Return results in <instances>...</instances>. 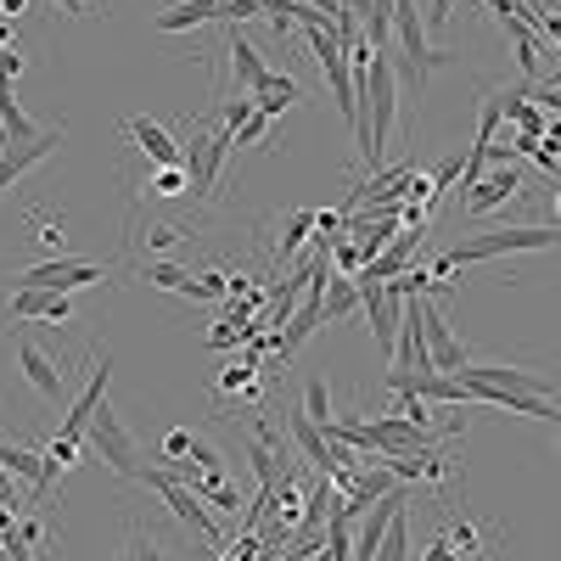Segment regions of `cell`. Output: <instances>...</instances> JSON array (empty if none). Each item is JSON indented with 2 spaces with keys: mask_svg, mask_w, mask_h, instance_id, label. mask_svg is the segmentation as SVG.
Wrapping results in <instances>:
<instances>
[{
  "mask_svg": "<svg viewBox=\"0 0 561 561\" xmlns=\"http://www.w3.org/2000/svg\"><path fill=\"white\" fill-rule=\"evenodd\" d=\"M539 39H545V45H561V18H556V12H545V23H539Z\"/></svg>",
  "mask_w": 561,
  "mask_h": 561,
  "instance_id": "obj_34",
  "label": "cell"
},
{
  "mask_svg": "<svg viewBox=\"0 0 561 561\" xmlns=\"http://www.w3.org/2000/svg\"><path fill=\"white\" fill-rule=\"evenodd\" d=\"M359 90V118H365V163L382 169V152H388V135H393V118H399V68L393 57H370V73L354 79Z\"/></svg>",
  "mask_w": 561,
  "mask_h": 561,
  "instance_id": "obj_1",
  "label": "cell"
},
{
  "mask_svg": "<svg viewBox=\"0 0 561 561\" xmlns=\"http://www.w3.org/2000/svg\"><path fill=\"white\" fill-rule=\"evenodd\" d=\"M421 561H460V556H455V550H449V545H444V539H438V545H433V550H427V556H421Z\"/></svg>",
  "mask_w": 561,
  "mask_h": 561,
  "instance_id": "obj_37",
  "label": "cell"
},
{
  "mask_svg": "<svg viewBox=\"0 0 561 561\" xmlns=\"http://www.w3.org/2000/svg\"><path fill=\"white\" fill-rule=\"evenodd\" d=\"M444 545H449L455 556H478V550H483V534H478L472 523H449V534H444Z\"/></svg>",
  "mask_w": 561,
  "mask_h": 561,
  "instance_id": "obj_28",
  "label": "cell"
},
{
  "mask_svg": "<svg viewBox=\"0 0 561 561\" xmlns=\"http://www.w3.org/2000/svg\"><path fill=\"white\" fill-rule=\"evenodd\" d=\"M449 18H455V0H433V12H427V23H433V28H444Z\"/></svg>",
  "mask_w": 561,
  "mask_h": 561,
  "instance_id": "obj_35",
  "label": "cell"
},
{
  "mask_svg": "<svg viewBox=\"0 0 561 561\" xmlns=\"http://www.w3.org/2000/svg\"><path fill=\"white\" fill-rule=\"evenodd\" d=\"M287 438L304 449V460H309L314 472H320V466H325V433L314 427V421H309L304 410H293V415H287Z\"/></svg>",
  "mask_w": 561,
  "mask_h": 561,
  "instance_id": "obj_22",
  "label": "cell"
},
{
  "mask_svg": "<svg viewBox=\"0 0 561 561\" xmlns=\"http://www.w3.org/2000/svg\"><path fill=\"white\" fill-rule=\"evenodd\" d=\"M135 483L158 489V494H163V505L174 511V523H185V528H192V534H197V539H203L214 556L230 545V539H225V528H219V517H214V511H208V505H203L192 489H185V483L169 472V466H140V472H135Z\"/></svg>",
  "mask_w": 561,
  "mask_h": 561,
  "instance_id": "obj_4",
  "label": "cell"
},
{
  "mask_svg": "<svg viewBox=\"0 0 561 561\" xmlns=\"http://www.w3.org/2000/svg\"><path fill=\"white\" fill-rule=\"evenodd\" d=\"M18 365H23V377H28V388L39 393V399H62L68 393V377H62V365L45 354L39 343H28V337H18Z\"/></svg>",
  "mask_w": 561,
  "mask_h": 561,
  "instance_id": "obj_16",
  "label": "cell"
},
{
  "mask_svg": "<svg viewBox=\"0 0 561 561\" xmlns=\"http://www.w3.org/2000/svg\"><path fill=\"white\" fill-rule=\"evenodd\" d=\"M561 242V225H511V230H489L478 242H460L449 259L460 264H483V259H505V253H534V248H556Z\"/></svg>",
  "mask_w": 561,
  "mask_h": 561,
  "instance_id": "obj_5",
  "label": "cell"
},
{
  "mask_svg": "<svg viewBox=\"0 0 561 561\" xmlns=\"http://www.w3.org/2000/svg\"><path fill=\"white\" fill-rule=\"evenodd\" d=\"M192 427H169L163 433V466H174V460H185V455H192Z\"/></svg>",
  "mask_w": 561,
  "mask_h": 561,
  "instance_id": "obj_30",
  "label": "cell"
},
{
  "mask_svg": "<svg viewBox=\"0 0 561 561\" xmlns=\"http://www.w3.org/2000/svg\"><path fill=\"white\" fill-rule=\"evenodd\" d=\"M359 304H365V314H370V343L393 359L399 320H404V298H399L393 287H359Z\"/></svg>",
  "mask_w": 561,
  "mask_h": 561,
  "instance_id": "obj_13",
  "label": "cell"
},
{
  "mask_svg": "<svg viewBox=\"0 0 561 561\" xmlns=\"http://www.w3.org/2000/svg\"><path fill=\"white\" fill-rule=\"evenodd\" d=\"M359 309V280L354 275H332L325 280V298H320V320H343Z\"/></svg>",
  "mask_w": 561,
  "mask_h": 561,
  "instance_id": "obj_21",
  "label": "cell"
},
{
  "mask_svg": "<svg viewBox=\"0 0 561 561\" xmlns=\"http://www.w3.org/2000/svg\"><path fill=\"white\" fill-rule=\"evenodd\" d=\"M140 192H147L152 203H174V197H192V174H185L180 163H163V169H152L147 180H140Z\"/></svg>",
  "mask_w": 561,
  "mask_h": 561,
  "instance_id": "obj_20",
  "label": "cell"
},
{
  "mask_svg": "<svg viewBox=\"0 0 561 561\" xmlns=\"http://www.w3.org/2000/svg\"><path fill=\"white\" fill-rule=\"evenodd\" d=\"M7 314H12V325H23V320L68 325V320H73V293H39V287H12V298H7Z\"/></svg>",
  "mask_w": 561,
  "mask_h": 561,
  "instance_id": "obj_12",
  "label": "cell"
},
{
  "mask_svg": "<svg viewBox=\"0 0 561 561\" xmlns=\"http://www.w3.org/2000/svg\"><path fill=\"white\" fill-rule=\"evenodd\" d=\"M62 140H68V124H45V129H34L28 140H0V197H7L34 163L51 158Z\"/></svg>",
  "mask_w": 561,
  "mask_h": 561,
  "instance_id": "obj_7",
  "label": "cell"
},
{
  "mask_svg": "<svg viewBox=\"0 0 561 561\" xmlns=\"http://www.w3.org/2000/svg\"><path fill=\"white\" fill-rule=\"evenodd\" d=\"M511 197H523V174L517 169H511V163H494L478 185H472V192H466V219H483V214H494V208H505Z\"/></svg>",
  "mask_w": 561,
  "mask_h": 561,
  "instance_id": "obj_14",
  "label": "cell"
},
{
  "mask_svg": "<svg viewBox=\"0 0 561 561\" xmlns=\"http://www.w3.org/2000/svg\"><path fill=\"white\" fill-rule=\"evenodd\" d=\"M309 230H314V208H298V214L287 219V230H280V248H275V259H293V253L309 242Z\"/></svg>",
  "mask_w": 561,
  "mask_h": 561,
  "instance_id": "obj_25",
  "label": "cell"
},
{
  "mask_svg": "<svg viewBox=\"0 0 561 561\" xmlns=\"http://www.w3.org/2000/svg\"><path fill=\"white\" fill-rule=\"evenodd\" d=\"M393 393H410V399H427V404H466L472 388L460 377H438V370H388L382 377Z\"/></svg>",
  "mask_w": 561,
  "mask_h": 561,
  "instance_id": "obj_10",
  "label": "cell"
},
{
  "mask_svg": "<svg viewBox=\"0 0 561 561\" xmlns=\"http://www.w3.org/2000/svg\"><path fill=\"white\" fill-rule=\"evenodd\" d=\"M90 444H96V455L113 466L118 478H129L135 483V472H140V444H135V433L124 427V421L113 415V404L102 399V410L90 415Z\"/></svg>",
  "mask_w": 561,
  "mask_h": 561,
  "instance_id": "obj_8",
  "label": "cell"
},
{
  "mask_svg": "<svg viewBox=\"0 0 561 561\" xmlns=\"http://www.w3.org/2000/svg\"><path fill=\"white\" fill-rule=\"evenodd\" d=\"M57 7H62L68 18H84V0H57Z\"/></svg>",
  "mask_w": 561,
  "mask_h": 561,
  "instance_id": "obj_38",
  "label": "cell"
},
{
  "mask_svg": "<svg viewBox=\"0 0 561 561\" xmlns=\"http://www.w3.org/2000/svg\"><path fill=\"white\" fill-rule=\"evenodd\" d=\"M237 152V135L214 118H192L185 124V140H180V169L192 174V197L197 203H214L219 197V174Z\"/></svg>",
  "mask_w": 561,
  "mask_h": 561,
  "instance_id": "obj_2",
  "label": "cell"
},
{
  "mask_svg": "<svg viewBox=\"0 0 561 561\" xmlns=\"http://www.w3.org/2000/svg\"><path fill=\"white\" fill-rule=\"evenodd\" d=\"M225 57H230V68H237L242 90L253 96V90H259V79H264L270 68H264V57H259V45H253V39L237 28V23H230V34H225Z\"/></svg>",
  "mask_w": 561,
  "mask_h": 561,
  "instance_id": "obj_18",
  "label": "cell"
},
{
  "mask_svg": "<svg viewBox=\"0 0 561 561\" xmlns=\"http://www.w3.org/2000/svg\"><path fill=\"white\" fill-rule=\"evenodd\" d=\"M140 280H152V287H163V293H185L192 270H180V264H140Z\"/></svg>",
  "mask_w": 561,
  "mask_h": 561,
  "instance_id": "obj_27",
  "label": "cell"
},
{
  "mask_svg": "<svg viewBox=\"0 0 561 561\" xmlns=\"http://www.w3.org/2000/svg\"><path fill=\"white\" fill-rule=\"evenodd\" d=\"M304 415L314 421V427L337 421V415H332V393H325V377H309V382H304Z\"/></svg>",
  "mask_w": 561,
  "mask_h": 561,
  "instance_id": "obj_26",
  "label": "cell"
},
{
  "mask_svg": "<svg viewBox=\"0 0 561 561\" xmlns=\"http://www.w3.org/2000/svg\"><path fill=\"white\" fill-rule=\"evenodd\" d=\"M208 23H230V0H169L152 18L158 34H185V28H208Z\"/></svg>",
  "mask_w": 561,
  "mask_h": 561,
  "instance_id": "obj_15",
  "label": "cell"
},
{
  "mask_svg": "<svg viewBox=\"0 0 561 561\" xmlns=\"http://www.w3.org/2000/svg\"><path fill=\"white\" fill-rule=\"evenodd\" d=\"M253 113H259V102H253V96H237V102H225V107H219V124H225L230 135H237Z\"/></svg>",
  "mask_w": 561,
  "mask_h": 561,
  "instance_id": "obj_29",
  "label": "cell"
},
{
  "mask_svg": "<svg viewBox=\"0 0 561 561\" xmlns=\"http://www.w3.org/2000/svg\"><path fill=\"white\" fill-rule=\"evenodd\" d=\"M107 377H113V354H102V359H96V370H90L84 393H79V399H73V410L62 415L57 438H68V444H84V438H90V415H96V410H102V399H107Z\"/></svg>",
  "mask_w": 561,
  "mask_h": 561,
  "instance_id": "obj_11",
  "label": "cell"
},
{
  "mask_svg": "<svg viewBox=\"0 0 561 561\" xmlns=\"http://www.w3.org/2000/svg\"><path fill=\"white\" fill-rule=\"evenodd\" d=\"M185 237H197V219H152L147 237H135V248L147 242V253H158V248H174V242H185Z\"/></svg>",
  "mask_w": 561,
  "mask_h": 561,
  "instance_id": "obj_24",
  "label": "cell"
},
{
  "mask_svg": "<svg viewBox=\"0 0 561 561\" xmlns=\"http://www.w3.org/2000/svg\"><path fill=\"white\" fill-rule=\"evenodd\" d=\"M359 264H365V253H359V248L343 237V242L332 248V270H343V275H359Z\"/></svg>",
  "mask_w": 561,
  "mask_h": 561,
  "instance_id": "obj_31",
  "label": "cell"
},
{
  "mask_svg": "<svg viewBox=\"0 0 561 561\" xmlns=\"http://www.w3.org/2000/svg\"><path fill=\"white\" fill-rule=\"evenodd\" d=\"M124 135L135 140V152H147V163H152V169L180 163V140H174L158 118H129V124H124Z\"/></svg>",
  "mask_w": 561,
  "mask_h": 561,
  "instance_id": "obj_17",
  "label": "cell"
},
{
  "mask_svg": "<svg viewBox=\"0 0 561 561\" xmlns=\"http://www.w3.org/2000/svg\"><path fill=\"white\" fill-rule=\"evenodd\" d=\"M534 102H539L550 118H561V84H545V90H534Z\"/></svg>",
  "mask_w": 561,
  "mask_h": 561,
  "instance_id": "obj_33",
  "label": "cell"
},
{
  "mask_svg": "<svg viewBox=\"0 0 561 561\" xmlns=\"http://www.w3.org/2000/svg\"><path fill=\"white\" fill-rule=\"evenodd\" d=\"M253 102H259V113H264V118H275L280 107L304 102V90H298V79H293V73H275V68H270V73L259 79V90H253Z\"/></svg>",
  "mask_w": 561,
  "mask_h": 561,
  "instance_id": "obj_19",
  "label": "cell"
},
{
  "mask_svg": "<svg viewBox=\"0 0 561 561\" xmlns=\"http://www.w3.org/2000/svg\"><path fill=\"white\" fill-rule=\"evenodd\" d=\"M28 12V0H0V23H18Z\"/></svg>",
  "mask_w": 561,
  "mask_h": 561,
  "instance_id": "obj_36",
  "label": "cell"
},
{
  "mask_svg": "<svg viewBox=\"0 0 561 561\" xmlns=\"http://www.w3.org/2000/svg\"><path fill=\"white\" fill-rule=\"evenodd\" d=\"M264 135H270V118H264V113H253V118L237 129V147H259Z\"/></svg>",
  "mask_w": 561,
  "mask_h": 561,
  "instance_id": "obj_32",
  "label": "cell"
},
{
  "mask_svg": "<svg viewBox=\"0 0 561 561\" xmlns=\"http://www.w3.org/2000/svg\"><path fill=\"white\" fill-rule=\"evenodd\" d=\"M393 34H399V51L388 45L382 57H393L399 79H410V84H427V73L449 68V51H438V45L427 39V23L415 18V0H393Z\"/></svg>",
  "mask_w": 561,
  "mask_h": 561,
  "instance_id": "obj_3",
  "label": "cell"
},
{
  "mask_svg": "<svg viewBox=\"0 0 561 561\" xmlns=\"http://www.w3.org/2000/svg\"><path fill=\"white\" fill-rule=\"evenodd\" d=\"M0 466H7L12 478H23V483H34V489H39L45 449H28V444H0Z\"/></svg>",
  "mask_w": 561,
  "mask_h": 561,
  "instance_id": "obj_23",
  "label": "cell"
},
{
  "mask_svg": "<svg viewBox=\"0 0 561 561\" xmlns=\"http://www.w3.org/2000/svg\"><path fill=\"white\" fill-rule=\"evenodd\" d=\"M113 264L102 259H45V264H28L12 275V287H39V293H79L90 280H107Z\"/></svg>",
  "mask_w": 561,
  "mask_h": 561,
  "instance_id": "obj_6",
  "label": "cell"
},
{
  "mask_svg": "<svg viewBox=\"0 0 561 561\" xmlns=\"http://www.w3.org/2000/svg\"><path fill=\"white\" fill-rule=\"evenodd\" d=\"M124 561H135V556H129V550H124Z\"/></svg>",
  "mask_w": 561,
  "mask_h": 561,
  "instance_id": "obj_39",
  "label": "cell"
},
{
  "mask_svg": "<svg viewBox=\"0 0 561 561\" xmlns=\"http://www.w3.org/2000/svg\"><path fill=\"white\" fill-rule=\"evenodd\" d=\"M421 332H427V354H433V370H438V377H460V370L472 365L466 343L449 332V320H444L438 298H421Z\"/></svg>",
  "mask_w": 561,
  "mask_h": 561,
  "instance_id": "obj_9",
  "label": "cell"
}]
</instances>
